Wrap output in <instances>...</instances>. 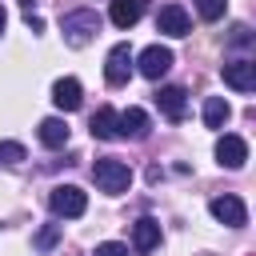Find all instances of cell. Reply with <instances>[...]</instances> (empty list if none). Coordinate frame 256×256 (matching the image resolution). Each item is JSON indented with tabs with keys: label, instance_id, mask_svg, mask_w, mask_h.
I'll return each mask as SVG.
<instances>
[{
	"label": "cell",
	"instance_id": "cell-12",
	"mask_svg": "<svg viewBox=\"0 0 256 256\" xmlns=\"http://www.w3.org/2000/svg\"><path fill=\"white\" fill-rule=\"evenodd\" d=\"M152 132V120L144 108H124L120 112V136H132V140H144Z\"/></svg>",
	"mask_w": 256,
	"mask_h": 256
},
{
	"label": "cell",
	"instance_id": "cell-20",
	"mask_svg": "<svg viewBox=\"0 0 256 256\" xmlns=\"http://www.w3.org/2000/svg\"><path fill=\"white\" fill-rule=\"evenodd\" d=\"M224 8H228V0H196V12H200L204 20H220Z\"/></svg>",
	"mask_w": 256,
	"mask_h": 256
},
{
	"label": "cell",
	"instance_id": "cell-17",
	"mask_svg": "<svg viewBox=\"0 0 256 256\" xmlns=\"http://www.w3.org/2000/svg\"><path fill=\"white\" fill-rule=\"evenodd\" d=\"M228 116H232V108H228L224 96H208V100H204V124H208V128H224Z\"/></svg>",
	"mask_w": 256,
	"mask_h": 256
},
{
	"label": "cell",
	"instance_id": "cell-10",
	"mask_svg": "<svg viewBox=\"0 0 256 256\" xmlns=\"http://www.w3.org/2000/svg\"><path fill=\"white\" fill-rule=\"evenodd\" d=\"M80 100H84V88H80V80H76V76H64V80H56V84H52V104H56L60 112H76V108H80Z\"/></svg>",
	"mask_w": 256,
	"mask_h": 256
},
{
	"label": "cell",
	"instance_id": "cell-6",
	"mask_svg": "<svg viewBox=\"0 0 256 256\" xmlns=\"http://www.w3.org/2000/svg\"><path fill=\"white\" fill-rule=\"evenodd\" d=\"M208 208H212V216H216L220 224H228V228H244V224H248V208H244V200L232 196V192L216 196Z\"/></svg>",
	"mask_w": 256,
	"mask_h": 256
},
{
	"label": "cell",
	"instance_id": "cell-23",
	"mask_svg": "<svg viewBox=\"0 0 256 256\" xmlns=\"http://www.w3.org/2000/svg\"><path fill=\"white\" fill-rule=\"evenodd\" d=\"M4 24H8V12H4V4H0V32H4Z\"/></svg>",
	"mask_w": 256,
	"mask_h": 256
},
{
	"label": "cell",
	"instance_id": "cell-1",
	"mask_svg": "<svg viewBox=\"0 0 256 256\" xmlns=\"http://www.w3.org/2000/svg\"><path fill=\"white\" fill-rule=\"evenodd\" d=\"M60 32H64V40L72 44V48H84L96 32H100V16L92 12V8H76V12H64L60 16Z\"/></svg>",
	"mask_w": 256,
	"mask_h": 256
},
{
	"label": "cell",
	"instance_id": "cell-8",
	"mask_svg": "<svg viewBox=\"0 0 256 256\" xmlns=\"http://www.w3.org/2000/svg\"><path fill=\"white\" fill-rule=\"evenodd\" d=\"M216 160H220L224 168H244V160H248V140L236 136V132H224V136L216 140Z\"/></svg>",
	"mask_w": 256,
	"mask_h": 256
},
{
	"label": "cell",
	"instance_id": "cell-18",
	"mask_svg": "<svg viewBox=\"0 0 256 256\" xmlns=\"http://www.w3.org/2000/svg\"><path fill=\"white\" fill-rule=\"evenodd\" d=\"M56 240H60V224H44L32 244H36V252H48V248H56Z\"/></svg>",
	"mask_w": 256,
	"mask_h": 256
},
{
	"label": "cell",
	"instance_id": "cell-21",
	"mask_svg": "<svg viewBox=\"0 0 256 256\" xmlns=\"http://www.w3.org/2000/svg\"><path fill=\"white\" fill-rule=\"evenodd\" d=\"M92 256H128V248L124 244H116V240H104V244H96V252Z\"/></svg>",
	"mask_w": 256,
	"mask_h": 256
},
{
	"label": "cell",
	"instance_id": "cell-4",
	"mask_svg": "<svg viewBox=\"0 0 256 256\" xmlns=\"http://www.w3.org/2000/svg\"><path fill=\"white\" fill-rule=\"evenodd\" d=\"M132 64H136L132 48H128V44H112V52H108V60H104V80H108L112 88H124L128 76H132Z\"/></svg>",
	"mask_w": 256,
	"mask_h": 256
},
{
	"label": "cell",
	"instance_id": "cell-22",
	"mask_svg": "<svg viewBox=\"0 0 256 256\" xmlns=\"http://www.w3.org/2000/svg\"><path fill=\"white\" fill-rule=\"evenodd\" d=\"M248 40H252L248 24H236V28H232V44H248Z\"/></svg>",
	"mask_w": 256,
	"mask_h": 256
},
{
	"label": "cell",
	"instance_id": "cell-19",
	"mask_svg": "<svg viewBox=\"0 0 256 256\" xmlns=\"http://www.w3.org/2000/svg\"><path fill=\"white\" fill-rule=\"evenodd\" d=\"M20 160H28L24 144H16V140H4V144H0V164H20Z\"/></svg>",
	"mask_w": 256,
	"mask_h": 256
},
{
	"label": "cell",
	"instance_id": "cell-16",
	"mask_svg": "<svg viewBox=\"0 0 256 256\" xmlns=\"http://www.w3.org/2000/svg\"><path fill=\"white\" fill-rule=\"evenodd\" d=\"M40 144H44V148H64V144H68V124H64L60 116L40 120Z\"/></svg>",
	"mask_w": 256,
	"mask_h": 256
},
{
	"label": "cell",
	"instance_id": "cell-2",
	"mask_svg": "<svg viewBox=\"0 0 256 256\" xmlns=\"http://www.w3.org/2000/svg\"><path fill=\"white\" fill-rule=\"evenodd\" d=\"M92 180H96V188L100 192H128V184H132V168L124 164V160H112V156H104V160H96L92 164Z\"/></svg>",
	"mask_w": 256,
	"mask_h": 256
},
{
	"label": "cell",
	"instance_id": "cell-11",
	"mask_svg": "<svg viewBox=\"0 0 256 256\" xmlns=\"http://www.w3.org/2000/svg\"><path fill=\"white\" fill-rule=\"evenodd\" d=\"M88 128H92V136H96V140H120V112H112V108L104 104V108H96V112H92Z\"/></svg>",
	"mask_w": 256,
	"mask_h": 256
},
{
	"label": "cell",
	"instance_id": "cell-7",
	"mask_svg": "<svg viewBox=\"0 0 256 256\" xmlns=\"http://www.w3.org/2000/svg\"><path fill=\"white\" fill-rule=\"evenodd\" d=\"M156 32H164V36H188L192 32V20H188V12L180 8V4H164L160 12H156Z\"/></svg>",
	"mask_w": 256,
	"mask_h": 256
},
{
	"label": "cell",
	"instance_id": "cell-15",
	"mask_svg": "<svg viewBox=\"0 0 256 256\" xmlns=\"http://www.w3.org/2000/svg\"><path fill=\"white\" fill-rule=\"evenodd\" d=\"M108 16H112V24H116V28H132V24L144 16V0H112Z\"/></svg>",
	"mask_w": 256,
	"mask_h": 256
},
{
	"label": "cell",
	"instance_id": "cell-9",
	"mask_svg": "<svg viewBox=\"0 0 256 256\" xmlns=\"http://www.w3.org/2000/svg\"><path fill=\"white\" fill-rule=\"evenodd\" d=\"M224 84L236 92H252L256 88V64L252 60H228L224 64Z\"/></svg>",
	"mask_w": 256,
	"mask_h": 256
},
{
	"label": "cell",
	"instance_id": "cell-13",
	"mask_svg": "<svg viewBox=\"0 0 256 256\" xmlns=\"http://www.w3.org/2000/svg\"><path fill=\"white\" fill-rule=\"evenodd\" d=\"M132 244H136V252H148V248H156V244H160V220H152V216H140V220L132 224Z\"/></svg>",
	"mask_w": 256,
	"mask_h": 256
},
{
	"label": "cell",
	"instance_id": "cell-14",
	"mask_svg": "<svg viewBox=\"0 0 256 256\" xmlns=\"http://www.w3.org/2000/svg\"><path fill=\"white\" fill-rule=\"evenodd\" d=\"M156 104H160V112H164L168 120H184V112H188L184 88H160V92H156Z\"/></svg>",
	"mask_w": 256,
	"mask_h": 256
},
{
	"label": "cell",
	"instance_id": "cell-3",
	"mask_svg": "<svg viewBox=\"0 0 256 256\" xmlns=\"http://www.w3.org/2000/svg\"><path fill=\"white\" fill-rule=\"evenodd\" d=\"M48 204H52V212H56V216H64V220H76V216H84V208H88V196H84L76 184H56V188L48 192Z\"/></svg>",
	"mask_w": 256,
	"mask_h": 256
},
{
	"label": "cell",
	"instance_id": "cell-5",
	"mask_svg": "<svg viewBox=\"0 0 256 256\" xmlns=\"http://www.w3.org/2000/svg\"><path fill=\"white\" fill-rule=\"evenodd\" d=\"M136 68H140V76L160 80V76L172 68V48H164V44H148V48L136 56Z\"/></svg>",
	"mask_w": 256,
	"mask_h": 256
}]
</instances>
